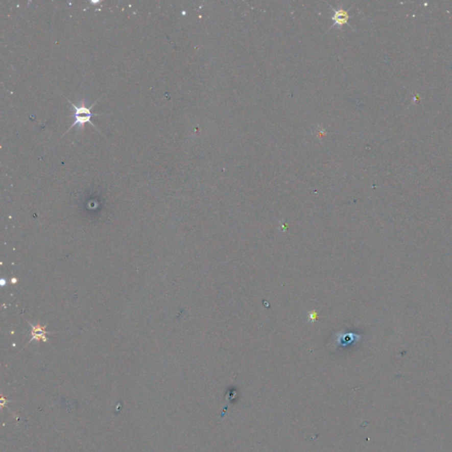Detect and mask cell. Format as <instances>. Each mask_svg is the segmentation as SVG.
Listing matches in <instances>:
<instances>
[{"mask_svg": "<svg viewBox=\"0 0 452 452\" xmlns=\"http://www.w3.org/2000/svg\"><path fill=\"white\" fill-rule=\"evenodd\" d=\"M67 101L72 104L73 107L75 108V122H74L71 127H69L68 130L65 132V134L71 130V129H73L75 126L82 127L86 123L91 124L93 127L97 129V127H96V126L91 121V118L93 116H98V114L92 113L91 111H90V108L86 107V105L84 104H82L81 106H77V105L73 104L72 102L70 101L69 99H67Z\"/></svg>", "mask_w": 452, "mask_h": 452, "instance_id": "1", "label": "cell"}, {"mask_svg": "<svg viewBox=\"0 0 452 452\" xmlns=\"http://www.w3.org/2000/svg\"><path fill=\"white\" fill-rule=\"evenodd\" d=\"M27 322H28V324L31 326V336H32V338L30 341L28 342L27 345H30V343H32L33 341H43L45 343L48 342L47 335L51 334L52 332L47 331L45 329L46 326H42L40 323L36 324V325H33L32 323H30L29 321H27Z\"/></svg>", "mask_w": 452, "mask_h": 452, "instance_id": "2", "label": "cell"}, {"mask_svg": "<svg viewBox=\"0 0 452 452\" xmlns=\"http://www.w3.org/2000/svg\"><path fill=\"white\" fill-rule=\"evenodd\" d=\"M334 19H335L336 22L341 23L342 24V23L345 22L346 20H347V15L343 11H340L339 13H336Z\"/></svg>", "mask_w": 452, "mask_h": 452, "instance_id": "3", "label": "cell"}, {"mask_svg": "<svg viewBox=\"0 0 452 452\" xmlns=\"http://www.w3.org/2000/svg\"><path fill=\"white\" fill-rule=\"evenodd\" d=\"M16 278H13V280H12V282H13V283H16Z\"/></svg>", "mask_w": 452, "mask_h": 452, "instance_id": "4", "label": "cell"}]
</instances>
